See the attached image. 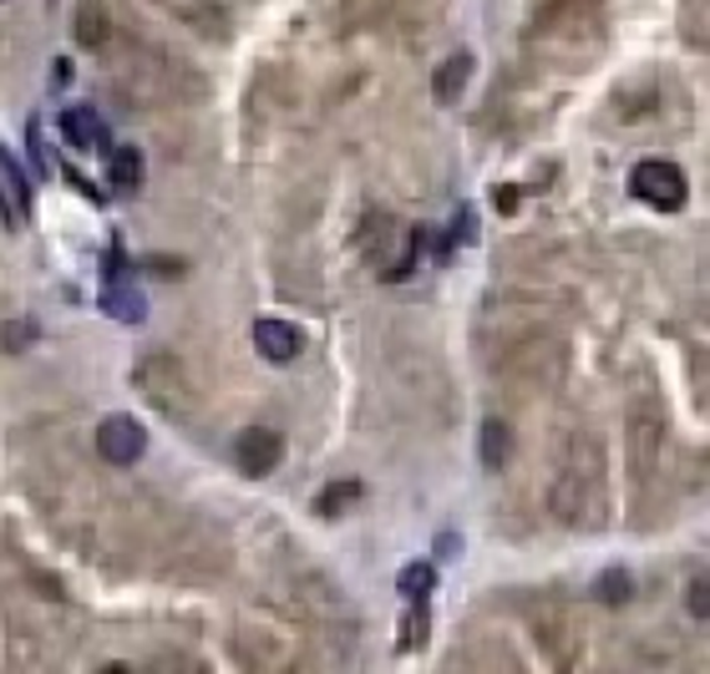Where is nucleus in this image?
<instances>
[{"label": "nucleus", "instance_id": "obj_22", "mask_svg": "<svg viewBox=\"0 0 710 674\" xmlns=\"http://www.w3.org/2000/svg\"><path fill=\"white\" fill-rule=\"evenodd\" d=\"M457 548H462L457 532H442V538H436V553H442V558H457Z\"/></svg>", "mask_w": 710, "mask_h": 674}, {"label": "nucleus", "instance_id": "obj_6", "mask_svg": "<svg viewBox=\"0 0 710 674\" xmlns=\"http://www.w3.org/2000/svg\"><path fill=\"white\" fill-rule=\"evenodd\" d=\"M300 345H305L300 330L285 325V320H259V325H254V350H259L269 365H289L300 355Z\"/></svg>", "mask_w": 710, "mask_h": 674}, {"label": "nucleus", "instance_id": "obj_13", "mask_svg": "<svg viewBox=\"0 0 710 674\" xmlns=\"http://www.w3.org/2000/svg\"><path fill=\"white\" fill-rule=\"evenodd\" d=\"M361 497H366L361 481H330L326 492L315 497V512H320V518H340V512H350Z\"/></svg>", "mask_w": 710, "mask_h": 674}, {"label": "nucleus", "instance_id": "obj_16", "mask_svg": "<svg viewBox=\"0 0 710 674\" xmlns=\"http://www.w3.org/2000/svg\"><path fill=\"white\" fill-rule=\"evenodd\" d=\"M629 589H635V583H629L625 568H609V573L594 578V599L599 603H629Z\"/></svg>", "mask_w": 710, "mask_h": 674}, {"label": "nucleus", "instance_id": "obj_10", "mask_svg": "<svg viewBox=\"0 0 710 674\" xmlns=\"http://www.w3.org/2000/svg\"><path fill=\"white\" fill-rule=\"evenodd\" d=\"M76 41H82V51H102L112 41V21H107V11L96 6V0H86L82 11H76Z\"/></svg>", "mask_w": 710, "mask_h": 674}, {"label": "nucleus", "instance_id": "obj_14", "mask_svg": "<svg viewBox=\"0 0 710 674\" xmlns=\"http://www.w3.org/2000/svg\"><path fill=\"white\" fill-rule=\"evenodd\" d=\"M397 589H401V599H426V593L436 589V568L432 563H407L397 573Z\"/></svg>", "mask_w": 710, "mask_h": 674}, {"label": "nucleus", "instance_id": "obj_19", "mask_svg": "<svg viewBox=\"0 0 710 674\" xmlns=\"http://www.w3.org/2000/svg\"><path fill=\"white\" fill-rule=\"evenodd\" d=\"M37 340V325H6L0 330V345L6 350H21V345H31Z\"/></svg>", "mask_w": 710, "mask_h": 674}, {"label": "nucleus", "instance_id": "obj_20", "mask_svg": "<svg viewBox=\"0 0 710 674\" xmlns=\"http://www.w3.org/2000/svg\"><path fill=\"white\" fill-rule=\"evenodd\" d=\"M472 239H477V214H472V208H462L457 229H452V243H472Z\"/></svg>", "mask_w": 710, "mask_h": 674}, {"label": "nucleus", "instance_id": "obj_8", "mask_svg": "<svg viewBox=\"0 0 710 674\" xmlns=\"http://www.w3.org/2000/svg\"><path fill=\"white\" fill-rule=\"evenodd\" d=\"M102 310H107L112 320H122V325H143L147 320V300L127 284V279H107V289H102Z\"/></svg>", "mask_w": 710, "mask_h": 674}, {"label": "nucleus", "instance_id": "obj_23", "mask_svg": "<svg viewBox=\"0 0 710 674\" xmlns=\"http://www.w3.org/2000/svg\"><path fill=\"white\" fill-rule=\"evenodd\" d=\"M497 208H503V214H513V208H518V188H497Z\"/></svg>", "mask_w": 710, "mask_h": 674}, {"label": "nucleus", "instance_id": "obj_18", "mask_svg": "<svg viewBox=\"0 0 710 674\" xmlns=\"http://www.w3.org/2000/svg\"><path fill=\"white\" fill-rule=\"evenodd\" d=\"M686 609H690L696 619H710V578H696V583H690Z\"/></svg>", "mask_w": 710, "mask_h": 674}, {"label": "nucleus", "instance_id": "obj_12", "mask_svg": "<svg viewBox=\"0 0 710 674\" xmlns=\"http://www.w3.org/2000/svg\"><path fill=\"white\" fill-rule=\"evenodd\" d=\"M107 178H112V188H117V193H137V188H143V153H137V147H122V153H112Z\"/></svg>", "mask_w": 710, "mask_h": 674}, {"label": "nucleus", "instance_id": "obj_1", "mask_svg": "<svg viewBox=\"0 0 710 674\" xmlns=\"http://www.w3.org/2000/svg\"><path fill=\"white\" fill-rule=\"evenodd\" d=\"M133 381H137V391L163 411V416H178V411L188 406V375H183V365L173 361V355H163V350L137 361Z\"/></svg>", "mask_w": 710, "mask_h": 674}, {"label": "nucleus", "instance_id": "obj_15", "mask_svg": "<svg viewBox=\"0 0 710 674\" xmlns=\"http://www.w3.org/2000/svg\"><path fill=\"white\" fill-rule=\"evenodd\" d=\"M426 629H432V619H426V599H411V614L401 619V650H422Z\"/></svg>", "mask_w": 710, "mask_h": 674}, {"label": "nucleus", "instance_id": "obj_4", "mask_svg": "<svg viewBox=\"0 0 710 674\" xmlns=\"http://www.w3.org/2000/svg\"><path fill=\"white\" fill-rule=\"evenodd\" d=\"M279 457H285V436L269 432V426H249V432L239 436V467L249 471V477H269V471L279 467Z\"/></svg>", "mask_w": 710, "mask_h": 674}, {"label": "nucleus", "instance_id": "obj_11", "mask_svg": "<svg viewBox=\"0 0 710 674\" xmlns=\"http://www.w3.org/2000/svg\"><path fill=\"white\" fill-rule=\"evenodd\" d=\"M477 452H482V467L487 471H503L507 457H513V432H507V422H482Z\"/></svg>", "mask_w": 710, "mask_h": 674}, {"label": "nucleus", "instance_id": "obj_21", "mask_svg": "<svg viewBox=\"0 0 710 674\" xmlns=\"http://www.w3.org/2000/svg\"><path fill=\"white\" fill-rule=\"evenodd\" d=\"M102 265H107V279H127V253H122V249H107V259H102Z\"/></svg>", "mask_w": 710, "mask_h": 674}, {"label": "nucleus", "instance_id": "obj_5", "mask_svg": "<svg viewBox=\"0 0 710 674\" xmlns=\"http://www.w3.org/2000/svg\"><path fill=\"white\" fill-rule=\"evenodd\" d=\"M61 137H66L76 153H112L107 122L96 117V107H66L61 112Z\"/></svg>", "mask_w": 710, "mask_h": 674}, {"label": "nucleus", "instance_id": "obj_9", "mask_svg": "<svg viewBox=\"0 0 710 674\" xmlns=\"http://www.w3.org/2000/svg\"><path fill=\"white\" fill-rule=\"evenodd\" d=\"M467 76H472V56H467V51L446 56L442 66L432 72V96H436V102H457L462 86H467Z\"/></svg>", "mask_w": 710, "mask_h": 674}, {"label": "nucleus", "instance_id": "obj_2", "mask_svg": "<svg viewBox=\"0 0 710 674\" xmlns=\"http://www.w3.org/2000/svg\"><path fill=\"white\" fill-rule=\"evenodd\" d=\"M629 188H635V198H645L650 208H660V214H675V208H686V173L675 168V163H665V157H645L635 173H629Z\"/></svg>", "mask_w": 710, "mask_h": 674}, {"label": "nucleus", "instance_id": "obj_3", "mask_svg": "<svg viewBox=\"0 0 710 674\" xmlns=\"http://www.w3.org/2000/svg\"><path fill=\"white\" fill-rule=\"evenodd\" d=\"M96 452H102L112 467H133L147 452L143 422H137V416H107V422L96 426Z\"/></svg>", "mask_w": 710, "mask_h": 674}, {"label": "nucleus", "instance_id": "obj_17", "mask_svg": "<svg viewBox=\"0 0 710 674\" xmlns=\"http://www.w3.org/2000/svg\"><path fill=\"white\" fill-rule=\"evenodd\" d=\"M25 147H31V163H37L41 178H47V173H56V163H51V153H47V137H41V122H31V127H25Z\"/></svg>", "mask_w": 710, "mask_h": 674}, {"label": "nucleus", "instance_id": "obj_7", "mask_svg": "<svg viewBox=\"0 0 710 674\" xmlns=\"http://www.w3.org/2000/svg\"><path fill=\"white\" fill-rule=\"evenodd\" d=\"M25 214H31V178L11 163V153H0V218L25 224Z\"/></svg>", "mask_w": 710, "mask_h": 674}]
</instances>
